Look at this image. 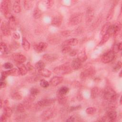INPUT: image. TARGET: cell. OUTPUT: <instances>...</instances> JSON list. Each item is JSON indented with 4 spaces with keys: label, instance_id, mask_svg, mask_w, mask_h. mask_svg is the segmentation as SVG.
Returning <instances> with one entry per match:
<instances>
[{
    "label": "cell",
    "instance_id": "cell-53",
    "mask_svg": "<svg viewBox=\"0 0 122 122\" xmlns=\"http://www.w3.org/2000/svg\"><path fill=\"white\" fill-rule=\"evenodd\" d=\"M8 117L4 113L2 114V115L0 117V121L2 122H6Z\"/></svg>",
    "mask_w": 122,
    "mask_h": 122
},
{
    "label": "cell",
    "instance_id": "cell-56",
    "mask_svg": "<svg viewBox=\"0 0 122 122\" xmlns=\"http://www.w3.org/2000/svg\"><path fill=\"white\" fill-rule=\"evenodd\" d=\"M13 37L14 39H17V40H18L20 39V34L17 33V32H14L13 33Z\"/></svg>",
    "mask_w": 122,
    "mask_h": 122
},
{
    "label": "cell",
    "instance_id": "cell-15",
    "mask_svg": "<svg viewBox=\"0 0 122 122\" xmlns=\"http://www.w3.org/2000/svg\"><path fill=\"white\" fill-rule=\"evenodd\" d=\"M71 67L72 69L78 70L82 66V62L78 58L74 59L71 63Z\"/></svg>",
    "mask_w": 122,
    "mask_h": 122
},
{
    "label": "cell",
    "instance_id": "cell-54",
    "mask_svg": "<svg viewBox=\"0 0 122 122\" xmlns=\"http://www.w3.org/2000/svg\"><path fill=\"white\" fill-rule=\"evenodd\" d=\"M77 51H76V50H71V51L69 53V55L71 56H75L76 55V54H77Z\"/></svg>",
    "mask_w": 122,
    "mask_h": 122
},
{
    "label": "cell",
    "instance_id": "cell-5",
    "mask_svg": "<svg viewBox=\"0 0 122 122\" xmlns=\"http://www.w3.org/2000/svg\"><path fill=\"white\" fill-rule=\"evenodd\" d=\"M55 114V110L54 108H50L42 112L41 115V119L43 121H47L53 117Z\"/></svg>",
    "mask_w": 122,
    "mask_h": 122
},
{
    "label": "cell",
    "instance_id": "cell-55",
    "mask_svg": "<svg viewBox=\"0 0 122 122\" xmlns=\"http://www.w3.org/2000/svg\"><path fill=\"white\" fill-rule=\"evenodd\" d=\"M7 84L6 82L5 81H0V87L1 89L2 88H4L6 87Z\"/></svg>",
    "mask_w": 122,
    "mask_h": 122
},
{
    "label": "cell",
    "instance_id": "cell-37",
    "mask_svg": "<svg viewBox=\"0 0 122 122\" xmlns=\"http://www.w3.org/2000/svg\"><path fill=\"white\" fill-rule=\"evenodd\" d=\"M26 109L23 103H19L17 106V111L19 113H23Z\"/></svg>",
    "mask_w": 122,
    "mask_h": 122
},
{
    "label": "cell",
    "instance_id": "cell-2",
    "mask_svg": "<svg viewBox=\"0 0 122 122\" xmlns=\"http://www.w3.org/2000/svg\"><path fill=\"white\" fill-rule=\"evenodd\" d=\"M53 71L57 74L64 75L71 73L72 71V68L69 64H64L55 67Z\"/></svg>",
    "mask_w": 122,
    "mask_h": 122
},
{
    "label": "cell",
    "instance_id": "cell-20",
    "mask_svg": "<svg viewBox=\"0 0 122 122\" xmlns=\"http://www.w3.org/2000/svg\"><path fill=\"white\" fill-rule=\"evenodd\" d=\"M43 58L48 61L51 62L55 61L58 58V57L54 54H45L43 55Z\"/></svg>",
    "mask_w": 122,
    "mask_h": 122
},
{
    "label": "cell",
    "instance_id": "cell-62",
    "mask_svg": "<svg viewBox=\"0 0 122 122\" xmlns=\"http://www.w3.org/2000/svg\"><path fill=\"white\" fill-rule=\"evenodd\" d=\"M120 104H122V97H121V98H120Z\"/></svg>",
    "mask_w": 122,
    "mask_h": 122
},
{
    "label": "cell",
    "instance_id": "cell-27",
    "mask_svg": "<svg viewBox=\"0 0 122 122\" xmlns=\"http://www.w3.org/2000/svg\"><path fill=\"white\" fill-rule=\"evenodd\" d=\"M81 62H84L87 59V56L84 51H81L78 54V58Z\"/></svg>",
    "mask_w": 122,
    "mask_h": 122
},
{
    "label": "cell",
    "instance_id": "cell-24",
    "mask_svg": "<svg viewBox=\"0 0 122 122\" xmlns=\"http://www.w3.org/2000/svg\"><path fill=\"white\" fill-rule=\"evenodd\" d=\"M114 30L113 36L116 37L119 34L121 30L122 25H121V23L120 22H118L114 24Z\"/></svg>",
    "mask_w": 122,
    "mask_h": 122
},
{
    "label": "cell",
    "instance_id": "cell-16",
    "mask_svg": "<svg viewBox=\"0 0 122 122\" xmlns=\"http://www.w3.org/2000/svg\"><path fill=\"white\" fill-rule=\"evenodd\" d=\"M8 24L10 30H14L16 29L17 23L16 18L13 15H12L9 19Z\"/></svg>",
    "mask_w": 122,
    "mask_h": 122
},
{
    "label": "cell",
    "instance_id": "cell-6",
    "mask_svg": "<svg viewBox=\"0 0 122 122\" xmlns=\"http://www.w3.org/2000/svg\"><path fill=\"white\" fill-rule=\"evenodd\" d=\"M82 18V15L81 13H77L73 14L71 16L69 20V23L71 25L74 26L79 24Z\"/></svg>",
    "mask_w": 122,
    "mask_h": 122
},
{
    "label": "cell",
    "instance_id": "cell-13",
    "mask_svg": "<svg viewBox=\"0 0 122 122\" xmlns=\"http://www.w3.org/2000/svg\"><path fill=\"white\" fill-rule=\"evenodd\" d=\"M62 20V17L61 16L56 15L52 19L51 24L55 27H59L61 24Z\"/></svg>",
    "mask_w": 122,
    "mask_h": 122
},
{
    "label": "cell",
    "instance_id": "cell-35",
    "mask_svg": "<svg viewBox=\"0 0 122 122\" xmlns=\"http://www.w3.org/2000/svg\"><path fill=\"white\" fill-rule=\"evenodd\" d=\"M41 10L38 9H35L33 12V16L35 19H39L41 17Z\"/></svg>",
    "mask_w": 122,
    "mask_h": 122
},
{
    "label": "cell",
    "instance_id": "cell-9",
    "mask_svg": "<svg viewBox=\"0 0 122 122\" xmlns=\"http://www.w3.org/2000/svg\"><path fill=\"white\" fill-rule=\"evenodd\" d=\"M55 102V99L53 98L44 99L38 102L37 104L40 107H46L51 106Z\"/></svg>",
    "mask_w": 122,
    "mask_h": 122
},
{
    "label": "cell",
    "instance_id": "cell-58",
    "mask_svg": "<svg viewBox=\"0 0 122 122\" xmlns=\"http://www.w3.org/2000/svg\"><path fill=\"white\" fill-rule=\"evenodd\" d=\"M117 46H118V48L119 51H121V50H122V42H119V43H118V44H117Z\"/></svg>",
    "mask_w": 122,
    "mask_h": 122
},
{
    "label": "cell",
    "instance_id": "cell-36",
    "mask_svg": "<svg viewBox=\"0 0 122 122\" xmlns=\"http://www.w3.org/2000/svg\"><path fill=\"white\" fill-rule=\"evenodd\" d=\"M69 89L67 87L62 86L59 89L57 92H58L61 94L65 95L69 92Z\"/></svg>",
    "mask_w": 122,
    "mask_h": 122
},
{
    "label": "cell",
    "instance_id": "cell-17",
    "mask_svg": "<svg viewBox=\"0 0 122 122\" xmlns=\"http://www.w3.org/2000/svg\"><path fill=\"white\" fill-rule=\"evenodd\" d=\"M63 78L59 76H55L52 77L50 80V83L51 85L53 86H56L61 83L63 81Z\"/></svg>",
    "mask_w": 122,
    "mask_h": 122
},
{
    "label": "cell",
    "instance_id": "cell-50",
    "mask_svg": "<svg viewBox=\"0 0 122 122\" xmlns=\"http://www.w3.org/2000/svg\"><path fill=\"white\" fill-rule=\"evenodd\" d=\"M61 35L64 36V37H68L71 34V31L70 30H64L61 32Z\"/></svg>",
    "mask_w": 122,
    "mask_h": 122
},
{
    "label": "cell",
    "instance_id": "cell-57",
    "mask_svg": "<svg viewBox=\"0 0 122 122\" xmlns=\"http://www.w3.org/2000/svg\"><path fill=\"white\" fill-rule=\"evenodd\" d=\"M75 117L74 116H70V117L66 120V122H74V121H75Z\"/></svg>",
    "mask_w": 122,
    "mask_h": 122
},
{
    "label": "cell",
    "instance_id": "cell-31",
    "mask_svg": "<svg viewBox=\"0 0 122 122\" xmlns=\"http://www.w3.org/2000/svg\"><path fill=\"white\" fill-rule=\"evenodd\" d=\"M110 37V35L108 34L107 33H106L103 36H102V37L100 42V43H99V45L101 46L103 44H104V43H105L109 39Z\"/></svg>",
    "mask_w": 122,
    "mask_h": 122
},
{
    "label": "cell",
    "instance_id": "cell-23",
    "mask_svg": "<svg viewBox=\"0 0 122 122\" xmlns=\"http://www.w3.org/2000/svg\"><path fill=\"white\" fill-rule=\"evenodd\" d=\"M100 90L97 87H93L91 91V96L92 99H95L99 94Z\"/></svg>",
    "mask_w": 122,
    "mask_h": 122
},
{
    "label": "cell",
    "instance_id": "cell-12",
    "mask_svg": "<svg viewBox=\"0 0 122 122\" xmlns=\"http://www.w3.org/2000/svg\"><path fill=\"white\" fill-rule=\"evenodd\" d=\"M94 10L92 8H88L87 9L86 13V23L91 22L93 17H94Z\"/></svg>",
    "mask_w": 122,
    "mask_h": 122
},
{
    "label": "cell",
    "instance_id": "cell-26",
    "mask_svg": "<svg viewBox=\"0 0 122 122\" xmlns=\"http://www.w3.org/2000/svg\"><path fill=\"white\" fill-rule=\"evenodd\" d=\"M22 46L25 51H28L30 48V44L28 41L24 37L22 39Z\"/></svg>",
    "mask_w": 122,
    "mask_h": 122
},
{
    "label": "cell",
    "instance_id": "cell-39",
    "mask_svg": "<svg viewBox=\"0 0 122 122\" xmlns=\"http://www.w3.org/2000/svg\"><path fill=\"white\" fill-rule=\"evenodd\" d=\"M35 99V96L30 94L27 97H26V98H25L24 102H26L29 103H31L32 102L34 101Z\"/></svg>",
    "mask_w": 122,
    "mask_h": 122
},
{
    "label": "cell",
    "instance_id": "cell-61",
    "mask_svg": "<svg viewBox=\"0 0 122 122\" xmlns=\"http://www.w3.org/2000/svg\"><path fill=\"white\" fill-rule=\"evenodd\" d=\"M2 100H0V108H2Z\"/></svg>",
    "mask_w": 122,
    "mask_h": 122
},
{
    "label": "cell",
    "instance_id": "cell-51",
    "mask_svg": "<svg viewBox=\"0 0 122 122\" xmlns=\"http://www.w3.org/2000/svg\"><path fill=\"white\" fill-rule=\"evenodd\" d=\"M54 1L53 0H47L46 1L47 7L48 8H51L53 5Z\"/></svg>",
    "mask_w": 122,
    "mask_h": 122
},
{
    "label": "cell",
    "instance_id": "cell-14",
    "mask_svg": "<svg viewBox=\"0 0 122 122\" xmlns=\"http://www.w3.org/2000/svg\"><path fill=\"white\" fill-rule=\"evenodd\" d=\"M78 43V40L75 38H72L67 40L63 41L62 44V47L63 46H74L76 45Z\"/></svg>",
    "mask_w": 122,
    "mask_h": 122
},
{
    "label": "cell",
    "instance_id": "cell-46",
    "mask_svg": "<svg viewBox=\"0 0 122 122\" xmlns=\"http://www.w3.org/2000/svg\"><path fill=\"white\" fill-rule=\"evenodd\" d=\"M122 63L121 61H119L116 63V65L113 67V71H117L118 70H119L122 68Z\"/></svg>",
    "mask_w": 122,
    "mask_h": 122
},
{
    "label": "cell",
    "instance_id": "cell-49",
    "mask_svg": "<svg viewBox=\"0 0 122 122\" xmlns=\"http://www.w3.org/2000/svg\"><path fill=\"white\" fill-rule=\"evenodd\" d=\"M3 67L6 69H11L13 68V65L12 63L10 62H6L5 63H4Z\"/></svg>",
    "mask_w": 122,
    "mask_h": 122
},
{
    "label": "cell",
    "instance_id": "cell-4",
    "mask_svg": "<svg viewBox=\"0 0 122 122\" xmlns=\"http://www.w3.org/2000/svg\"><path fill=\"white\" fill-rule=\"evenodd\" d=\"M95 72V70L94 68L92 67H90L84 70L81 73L80 75V78L83 80H86L87 78L93 76L96 73Z\"/></svg>",
    "mask_w": 122,
    "mask_h": 122
},
{
    "label": "cell",
    "instance_id": "cell-34",
    "mask_svg": "<svg viewBox=\"0 0 122 122\" xmlns=\"http://www.w3.org/2000/svg\"><path fill=\"white\" fill-rule=\"evenodd\" d=\"M3 113L5 114L8 118H9L12 114V110L9 106L4 107V112Z\"/></svg>",
    "mask_w": 122,
    "mask_h": 122
},
{
    "label": "cell",
    "instance_id": "cell-60",
    "mask_svg": "<svg viewBox=\"0 0 122 122\" xmlns=\"http://www.w3.org/2000/svg\"><path fill=\"white\" fill-rule=\"evenodd\" d=\"M122 71H121L120 72V73H119V77H122Z\"/></svg>",
    "mask_w": 122,
    "mask_h": 122
},
{
    "label": "cell",
    "instance_id": "cell-45",
    "mask_svg": "<svg viewBox=\"0 0 122 122\" xmlns=\"http://www.w3.org/2000/svg\"><path fill=\"white\" fill-rule=\"evenodd\" d=\"M26 67L28 69V71H29L30 72L34 73L35 72V68L30 62H28L27 63Z\"/></svg>",
    "mask_w": 122,
    "mask_h": 122
},
{
    "label": "cell",
    "instance_id": "cell-11",
    "mask_svg": "<svg viewBox=\"0 0 122 122\" xmlns=\"http://www.w3.org/2000/svg\"><path fill=\"white\" fill-rule=\"evenodd\" d=\"M48 44L46 42H41L37 44H35L33 46L34 50L37 52H41L44 51L47 48Z\"/></svg>",
    "mask_w": 122,
    "mask_h": 122
},
{
    "label": "cell",
    "instance_id": "cell-7",
    "mask_svg": "<svg viewBox=\"0 0 122 122\" xmlns=\"http://www.w3.org/2000/svg\"><path fill=\"white\" fill-rule=\"evenodd\" d=\"M115 53L112 51H110L105 53L102 58V61L104 63H107L112 61L114 58Z\"/></svg>",
    "mask_w": 122,
    "mask_h": 122
},
{
    "label": "cell",
    "instance_id": "cell-47",
    "mask_svg": "<svg viewBox=\"0 0 122 122\" xmlns=\"http://www.w3.org/2000/svg\"><path fill=\"white\" fill-rule=\"evenodd\" d=\"M39 90L36 88L33 87L30 90V94L33 95L34 96L37 95L39 93Z\"/></svg>",
    "mask_w": 122,
    "mask_h": 122
},
{
    "label": "cell",
    "instance_id": "cell-52",
    "mask_svg": "<svg viewBox=\"0 0 122 122\" xmlns=\"http://www.w3.org/2000/svg\"><path fill=\"white\" fill-rule=\"evenodd\" d=\"M81 108V105H78V106H71L70 110L71 111H76L78 110H79Z\"/></svg>",
    "mask_w": 122,
    "mask_h": 122
},
{
    "label": "cell",
    "instance_id": "cell-30",
    "mask_svg": "<svg viewBox=\"0 0 122 122\" xmlns=\"http://www.w3.org/2000/svg\"><path fill=\"white\" fill-rule=\"evenodd\" d=\"M115 5L114 4H113V5L112 6V7H111V8L110 9L109 11V12L108 13V15H107V18H106V20L107 21H109L110 20H111L112 17H113V13H114V8H115Z\"/></svg>",
    "mask_w": 122,
    "mask_h": 122
},
{
    "label": "cell",
    "instance_id": "cell-28",
    "mask_svg": "<svg viewBox=\"0 0 122 122\" xmlns=\"http://www.w3.org/2000/svg\"><path fill=\"white\" fill-rule=\"evenodd\" d=\"M23 6L26 10H30L33 7V2L31 0H24Z\"/></svg>",
    "mask_w": 122,
    "mask_h": 122
},
{
    "label": "cell",
    "instance_id": "cell-25",
    "mask_svg": "<svg viewBox=\"0 0 122 122\" xmlns=\"http://www.w3.org/2000/svg\"><path fill=\"white\" fill-rule=\"evenodd\" d=\"M8 75H12L15 76H17L20 75L19 69L16 68H12L9 70L6 71Z\"/></svg>",
    "mask_w": 122,
    "mask_h": 122
},
{
    "label": "cell",
    "instance_id": "cell-59",
    "mask_svg": "<svg viewBox=\"0 0 122 122\" xmlns=\"http://www.w3.org/2000/svg\"><path fill=\"white\" fill-rule=\"evenodd\" d=\"M9 102L8 100H6L4 102V107H6V106H9Z\"/></svg>",
    "mask_w": 122,
    "mask_h": 122
},
{
    "label": "cell",
    "instance_id": "cell-18",
    "mask_svg": "<svg viewBox=\"0 0 122 122\" xmlns=\"http://www.w3.org/2000/svg\"><path fill=\"white\" fill-rule=\"evenodd\" d=\"M108 120L110 122L115 121L117 117V114L114 110H110L107 113L106 116Z\"/></svg>",
    "mask_w": 122,
    "mask_h": 122
},
{
    "label": "cell",
    "instance_id": "cell-33",
    "mask_svg": "<svg viewBox=\"0 0 122 122\" xmlns=\"http://www.w3.org/2000/svg\"><path fill=\"white\" fill-rule=\"evenodd\" d=\"M11 97L13 100H16V101L20 100L22 99L21 94L18 92H15L12 93L11 95Z\"/></svg>",
    "mask_w": 122,
    "mask_h": 122
},
{
    "label": "cell",
    "instance_id": "cell-40",
    "mask_svg": "<svg viewBox=\"0 0 122 122\" xmlns=\"http://www.w3.org/2000/svg\"><path fill=\"white\" fill-rule=\"evenodd\" d=\"M0 53L1 54L5 53L7 51V47L6 45L4 43L1 42L0 43Z\"/></svg>",
    "mask_w": 122,
    "mask_h": 122
},
{
    "label": "cell",
    "instance_id": "cell-32",
    "mask_svg": "<svg viewBox=\"0 0 122 122\" xmlns=\"http://www.w3.org/2000/svg\"><path fill=\"white\" fill-rule=\"evenodd\" d=\"M35 68L38 70L39 71L44 69L45 67V63L42 61H37L35 65Z\"/></svg>",
    "mask_w": 122,
    "mask_h": 122
},
{
    "label": "cell",
    "instance_id": "cell-21",
    "mask_svg": "<svg viewBox=\"0 0 122 122\" xmlns=\"http://www.w3.org/2000/svg\"><path fill=\"white\" fill-rule=\"evenodd\" d=\"M57 97L58 101L60 104H65L67 101V98L65 96V95L61 94L57 92Z\"/></svg>",
    "mask_w": 122,
    "mask_h": 122
},
{
    "label": "cell",
    "instance_id": "cell-42",
    "mask_svg": "<svg viewBox=\"0 0 122 122\" xmlns=\"http://www.w3.org/2000/svg\"><path fill=\"white\" fill-rule=\"evenodd\" d=\"M40 84L41 86L44 88H47L49 86V83L47 81H46L44 79L41 80Z\"/></svg>",
    "mask_w": 122,
    "mask_h": 122
},
{
    "label": "cell",
    "instance_id": "cell-8",
    "mask_svg": "<svg viewBox=\"0 0 122 122\" xmlns=\"http://www.w3.org/2000/svg\"><path fill=\"white\" fill-rule=\"evenodd\" d=\"M11 59L16 63H23L26 61V57L19 53H14L11 55Z\"/></svg>",
    "mask_w": 122,
    "mask_h": 122
},
{
    "label": "cell",
    "instance_id": "cell-48",
    "mask_svg": "<svg viewBox=\"0 0 122 122\" xmlns=\"http://www.w3.org/2000/svg\"><path fill=\"white\" fill-rule=\"evenodd\" d=\"M8 74L6 72V71H2L1 73V76H0V81H5V79L7 78V77L8 76Z\"/></svg>",
    "mask_w": 122,
    "mask_h": 122
},
{
    "label": "cell",
    "instance_id": "cell-43",
    "mask_svg": "<svg viewBox=\"0 0 122 122\" xmlns=\"http://www.w3.org/2000/svg\"><path fill=\"white\" fill-rule=\"evenodd\" d=\"M71 50V48L70 46H63L62 47L61 52L63 54H66L69 53Z\"/></svg>",
    "mask_w": 122,
    "mask_h": 122
},
{
    "label": "cell",
    "instance_id": "cell-41",
    "mask_svg": "<svg viewBox=\"0 0 122 122\" xmlns=\"http://www.w3.org/2000/svg\"><path fill=\"white\" fill-rule=\"evenodd\" d=\"M96 112V109L94 107H89L86 109V112L88 114H93Z\"/></svg>",
    "mask_w": 122,
    "mask_h": 122
},
{
    "label": "cell",
    "instance_id": "cell-29",
    "mask_svg": "<svg viewBox=\"0 0 122 122\" xmlns=\"http://www.w3.org/2000/svg\"><path fill=\"white\" fill-rule=\"evenodd\" d=\"M40 74L45 77H49L51 74V72L47 69H43L39 71Z\"/></svg>",
    "mask_w": 122,
    "mask_h": 122
},
{
    "label": "cell",
    "instance_id": "cell-38",
    "mask_svg": "<svg viewBox=\"0 0 122 122\" xmlns=\"http://www.w3.org/2000/svg\"><path fill=\"white\" fill-rule=\"evenodd\" d=\"M110 25V24L109 23H106L102 26V27L101 29V35L102 36H103L106 33L108 28Z\"/></svg>",
    "mask_w": 122,
    "mask_h": 122
},
{
    "label": "cell",
    "instance_id": "cell-44",
    "mask_svg": "<svg viewBox=\"0 0 122 122\" xmlns=\"http://www.w3.org/2000/svg\"><path fill=\"white\" fill-rule=\"evenodd\" d=\"M40 79V77L37 75L33 76L28 79V81L30 82H35Z\"/></svg>",
    "mask_w": 122,
    "mask_h": 122
},
{
    "label": "cell",
    "instance_id": "cell-22",
    "mask_svg": "<svg viewBox=\"0 0 122 122\" xmlns=\"http://www.w3.org/2000/svg\"><path fill=\"white\" fill-rule=\"evenodd\" d=\"M20 0H16L15 1L13 6H12V9L14 12L16 13H20L21 10V6L20 5Z\"/></svg>",
    "mask_w": 122,
    "mask_h": 122
},
{
    "label": "cell",
    "instance_id": "cell-3",
    "mask_svg": "<svg viewBox=\"0 0 122 122\" xmlns=\"http://www.w3.org/2000/svg\"><path fill=\"white\" fill-rule=\"evenodd\" d=\"M10 1L9 0H3L1 3V10L5 17L8 19L12 16L10 11Z\"/></svg>",
    "mask_w": 122,
    "mask_h": 122
},
{
    "label": "cell",
    "instance_id": "cell-1",
    "mask_svg": "<svg viewBox=\"0 0 122 122\" xmlns=\"http://www.w3.org/2000/svg\"><path fill=\"white\" fill-rule=\"evenodd\" d=\"M101 93L102 98L110 102V103H114L117 97V95L114 90L110 87L105 88Z\"/></svg>",
    "mask_w": 122,
    "mask_h": 122
},
{
    "label": "cell",
    "instance_id": "cell-10",
    "mask_svg": "<svg viewBox=\"0 0 122 122\" xmlns=\"http://www.w3.org/2000/svg\"><path fill=\"white\" fill-rule=\"evenodd\" d=\"M0 29L2 34L5 36H9L10 35V29L9 26L8 22L3 21L1 24Z\"/></svg>",
    "mask_w": 122,
    "mask_h": 122
},
{
    "label": "cell",
    "instance_id": "cell-19",
    "mask_svg": "<svg viewBox=\"0 0 122 122\" xmlns=\"http://www.w3.org/2000/svg\"><path fill=\"white\" fill-rule=\"evenodd\" d=\"M16 65L18 68L20 75H25L27 74V73L28 72V69H27L26 66H25L22 63H16Z\"/></svg>",
    "mask_w": 122,
    "mask_h": 122
}]
</instances>
